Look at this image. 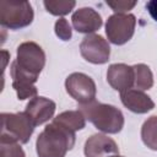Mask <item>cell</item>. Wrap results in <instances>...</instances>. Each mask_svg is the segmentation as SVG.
Listing matches in <instances>:
<instances>
[{
	"label": "cell",
	"mask_w": 157,
	"mask_h": 157,
	"mask_svg": "<svg viewBox=\"0 0 157 157\" xmlns=\"http://www.w3.org/2000/svg\"><path fill=\"white\" fill-rule=\"evenodd\" d=\"M45 65V53L36 42H23L17 47L16 59L11 63L10 74L12 77V88L17 98L23 101L37 97L38 80Z\"/></svg>",
	"instance_id": "cell-1"
},
{
	"label": "cell",
	"mask_w": 157,
	"mask_h": 157,
	"mask_svg": "<svg viewBox=\"0 0 157 157\" xmlns=\"http://www.w3.org/2000/svg\"><path fill=\"white\" fill-rule=\"evenodd\" d=\"M75 140V131L52 120L38 135L36 151L38 157H65L67 151L74 147Z\"/></svg>",
	"instance_id": "cell-2"
},
{
	"label": "cell",
	"mask_w": 157,
	"mask_h": 157,
	"mask_svg": "<svg viewBox=\"0 0 157 157\" xmlns=\"http://www.w3.org/2000/svg\"><path fill=\"white\" fill-rule=\"evenodd\" d=\"M85 118L94 128L104 134H118L124 128V115L120 109L112 104H104L96 99L91 103L80 105Z\"/></svg>",
	"instance_id": "cell-3"
},
{
	"label": "cell",
	"mask_w": 157,
	"mask_h": 157,
	"mask_svg": "<svg viewBox=\"0 0 157 157\" xmlns=\"http://www.w3.org/2000/svg\"><path fill=\"white\" fill-rule=\"evenodd\" d=\"M0 141L27 144L34 131V124L25 112L1 113Z\"/></svg>",
	"instance_id": "cell-4"
},
{
	"label": "cell",
	"mask_w": 157,
	"mask_h": 157,
	"mask_svg": "<svg viewBox=\"0 0 157 157\" xmlns=\"http://www.w3.org/2000/svg\"><path fill=\"white\" fill-rule=\"evenodd\" d=\"M34 12L28 1L12 2L2 0L0 2V23L4 28L21 29L29 26Z\"/></svg>",
	"instance_id": "cell-5"
},
{
	"label": "cell",
	"mask_w": 157,
	"mask_h": 157,
	"mask_svg": "<svg viewBox=\"0 0 157 157\" xmlns=\"http://www.w3.org/2000/svg\"><path fill=\"white\" fill-rule=\"evenodd\" d=\"M135 26L136 17L132 13H113L105 22L107 38L115 45H123L132 38Z\"/></svg>",
	"instance_id": "cell-6"
},
{
	"label": "cell",
	"mask_w": 157,
	"mask_h": 157,
	"mask_svg": "<svg viewBox=\"0 0 157 157\" xmlns=\"http://www.w3.org/2000/svg\"><path fill=\"white\" fill-rule=\"evenodd\" d=\"M66 92L80 105L91 103L96 99L97 87L92 77L83 72H72L65 80Z\"/></svg>",
	"instance_id": "cell-7"
},
{
	"label": "cell",
	"mask_w": 157,
	"mask_h": 157,
	"mask_svg": "<svg viewBox=\"0 0 157 157\" xmlns=\"http://www.w3.org/2000/svg\"><path fill=\"white\" fill-rule=\"evenodd\" d=\"M80 53L86 61L96 65H102L109 60L110 47L107 39H104L102 36L92 33L87 34L82 39L80 44Z\"/></svg>",
	"instance_id": "cell-8"
},
{
	"label": "cell",
	"mask_w": 157,
	"mask_h": 157,
	"mask_svg": "<svg viewBox=\"0 0 157 157\" xmlns=\"http://www.w3.org/2000/svg\"><path fill=\"white\" fill-rule=\"evenodd\" d=\"M55 109H56V104L54 101L43 96H37L29 99V102L26 105L25 113L32 120L34 126H38L49 121L53 118Z\"/></svg>",
	"instance_id": "cell-9"
},
{
	"label": "cell",
	"mask_w": 157,
	"mask_h": 157,
	"mask_svg": "<svg viewBox=\"0 0 157 157\" xmlns=\"http://www.w3.org/2000/svg\"><path fill=\"white\" fill-rule=\"evenodd\" d=\"M83 152L86 157H112L119 155V147L108 135L94 134L86 140Z\"/></svg>",
	"instance_id": "cell-10"
},
{
	"label": "cell",
	"mask_w": 157,
	"mask_h": 157,
	"mask_svg": "<svg viewBox=\"0 0 157 157\" xmlns=\"http://www.w3.org/2000/svg\"><path fill=\"white\" fill-rule=\"evenodd\" d=\"M134 67L123 63L112 64L107 70V82L118 92H124L134 87Z\"/></svg>",
	"instance_id": "cell-11"
},
{
	"label": "cell",
	"mask_w": 157,
	"mask_h": 157,
	"mask_svg": "<svg viewBox=\"0 0 157 157\" xmlns=\"http://www.w3.org/2000/svg\"><path fill=\"white\" fill-rule=\"evenodd\" d=\"M71 21L75 31L86 34H92L93 32L98 31L103 25L101 15L92 7H81L76 10L72 13Z\"/></svg>",
	"instance_id": "cell-12"
},
{
	"label": "cell",
	"mask_w": 157,
	"mask_h": 157,
	"mask_svg": "<svg viewBox=\"0 0 157 157\" xmlns=\"http://www.w3.org/2000/svg\"><path fill=\"white\" fill-rule=\"evenodd\" d=\"M121 103L132 113L145 114L155 108V102L144 91L130 88L120 93Z\"/></svg>",
	"instance_id": "cell-13"
},
{
	"label": "cell",
	"mask_w": 157,
	"mask_h": 157,
	"mask_svg": "<svg viewBox=\"0 0 157 157\" xmlns=\"http://www.w3.org/2000/svg\"><path fill=\"white\" fill-rule=\"evenodd\" d=\"M53 120L75 132L77 130H82L86 126V118L80 109L65 110V112L60 113L59 115H56L55 118H53Z\"/></svg>",
	"instance_id": "cell-14"
},
{
	"label": "cell",
	"mask_w": 157,
	"mask_h": 157,
	"mask_svg": "<svg viewBox=\"0 0 157 157\" xmlns=\"http://www.w3.org/2000/svg\"><path fill=\"white\" fill-rule=\"evenodd\" d=\"M132 67H134V75H135L134 87L140 91H146L152 88L153 75L151 69L146 64H136Z\"/></svg>",
	"instance_id": "cell-15"
},
{
	"label": "cell",
	"mask_w": 157,
	"mask_h": 157,
	"mask_svg": "<svg viewBox=\"0 0 157 157\" xmlns=\"http://www.w3.org/2000/svg\"><path fill=\"white\" fill-rule=\"evenodd\" d=\"M141 139L148 148L157 151V115L145 120L141 128Z\"/></svg>",
	"instance_id": "cell-16"
},
{
	"label": "cell",
	"mask_w": 157,
	"mask_h": 157,
	"mask_svg": "<svg viewBox=\"0 0 157 157\" xmlns=\"http://www.w3.org/2000/svg\"><path fill=\"white\" fill-rule=\"evenodd\" d=\"M45 10L54 16H64L74 10L76 1L74 0H45L43 2Z\"/></svg>",
	"instance_id": "cell-17"
},
{
	"label": "cell",
	"mask_w": 157,
	"mask_h": 157,
	"mask_svg": "<svg viewBox=\"0 0 157 157\" xmlns=\"http://www.w3.org/2000/svg\"><path fill=\"white\" fill-rule=\"evenodd\" d=\"M0 157H26L18 142L0 141Z\"/></svg>",
	"instance_id": "cell-18"
},
{
	"label": "cell",
	"mask_w": 157,
	"mask_h": 157,
	"mask_svg": "<svg viewBox=\"0 0 157 157\" xmlns=\"http://www.w3.org/2000/svg\"><path fill=\"white\" fill-rule=\"evenodd\" d=\"M54 31H55V34L61 40H70L72 37L71 26H70L69 21L64 17H60L59 20H56V22L54 25Z\"/></svg>",
	"instance_id": "cell-19"
},
{
	"label": "cell",
	"mask_w": 157,
	"mask_h": 157,
	"mask_svg": "<svg viewBox=\"0 0 157 157\" xmlns=\"http://www.w3.org/2000/svg\"><path fill=\"white\" fill-rule=\"evenodd\" d=\"M107 5H108L115 13H129V11L136 5V1L115 0V1H107Z\"/></svg>",
	"instance_id": "cell-20"
},
{
	"label": "cell",
	"mask_w": 157,
	"mask_h": 157,
	"mask_svg": "<svg viewBox=\"0 0 157 157\" xmlns=\"http://www.w3.org/2000/svg\"><path fill=\"white\" fill-rule=\"evenodd\" d=\"M146 9L150 12L151 17L157 22V0H151L146 2Z\"/></svg>",
	"instance_id": "cell-21"
},
{
	"label": "cell",
	"mask_w": 157,
	"mask_h": 157,
	"mask_svg": "<svg viewBox=\"0 0 157 157\" xmlns=\"http://www.w3.org/2000/svg\"><path fill=\"white\" fill-rule=\"evenodd\" d=\"M1 55H2V71L5 70V67H6V63H7V59L10 58V54H9V52H6V50H2L1 52Z\"/></svg>",
	"instance_id": "cell-22"
},
{
	"label": "cell",
	"mask_w": 157,
	"mask_h": 157,
	"mask_svg": "<svg viewBox=\"0 0 157 157\" xmlns=\"http://www.w3.org/2000/svg\"><path fill=\"white\" fill-rule=\"evenodd\" d=\"M112 157H123V156H119V155H115V156H112Z\"/></svg>",
	"instance_id": "cell-23"
}]
</instances>
